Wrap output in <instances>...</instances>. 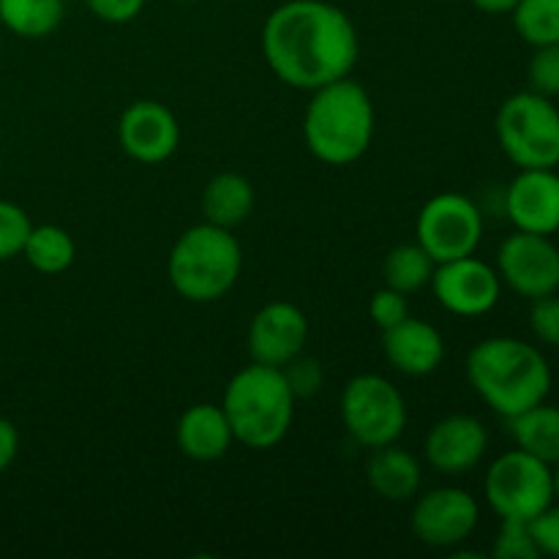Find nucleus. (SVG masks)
I'll list each match as a JSON object with an SVG mask.
<instances>
[{"label":"nucleus","instance_id":"obj_34","mask_svg":"<svg viewBox=\"0 0 559 559\" xmlns=\"http://www.w3.org/2000/svg\"><path fill=\"white\" fill-rule=\"evenodd\" d=\"M16 453H20V431L9 418L0 415V475L16 462Z\"/></svg>","mask_w":559,"mask_h":559},{"label":"nucleus","instance_id":"obj_35","mask_svg":"<svg viewBox=\"0 0 559 559\" xmlns=\"http://www.w3.org/2000/svg\"><path fill=\"white\" fill-rule=\"evenodd\" d=\"M469 3L484 11V14H511L519 0H469Z\"/></svg>","mask_w":559,"mask_h":559},{"label":"nucleus","instance_id":"obj_16","mask_svg":"<svg viewBox=\"0 0 559 559\" xmlns=\"http://www.w3.org/2000/svg\"><path fill=\"white\" fill-rule=\"evenodd\" d=\"M506 216L522 233H559V175L555 169H519L506 189Z\"/></svg>","mask_w":559,"mask_h":559},{"label":"nucleus","instance_id":"obj_25","mask_svg":"<svg viewBox=\"0 0 559 559\" xmlns=\"http://www.w3.org/2000/svg\"><path fill=\"white\" fill-rule=\"evenodd\" d=\"M511 16L516 33L530 47L559 44V0H519Z\"/></svg>","mask_w":559,"mask_h":559},{"label":"nucleus","instance_id":"obj_13","mask_svg":"<svg viewBox=\"0 0 559 559\" xmlns=\"http://www.w3.org/2000/svg\"><path fill=\"white\" fill-rule=\"evenodd\" d=\"M309 342V320L304 309L289 300L265 304L249 322L246 347L254 364L284 369L298 355H304Z\"/></svg>","mask_w":559,"mask_h":559},{"label":"nucleus","instance_id":"obj_17","mask_svg":"<svg viewBox=\"0 0 559 559\" xmlns=\"http://www.w3.org/2000/svg\"><path fill=\"white\" fill-rule=\"evenodd\" d=\"M382 353L404 377H426L445 360V342L431 322L409 314L391 331H382Z\"/></svg>","mask_w":559,"mask_h":559},{"label":"nucleus","instance_id":"obj_20","mask_svg":"<svg viewBox=\"0 0 559 559\" xmlns=\"http://www.w3.org/2000/svg\"><path fill=\"white\" fill-rule=\"evenodd\" d=\"M257 205V191L251 180L240 173H218L207 180L202 191V216L216 227L235 229L251 216Z\"/></svg>","mask_w":559,"mask_h":559},{"label":"nucleus","instance_id":"obj_31","mask_svg":"<svg viewBox=\"0 0 559 559\" xmlns=\"http://www.w3.org/2000/svg\"><path fill=\"white\" fill-rule=\"evenodd\" d=\"M284 374H287L289 388H293V393L298 399L314 396V393L320 391L322 380H325L320 364H317L314 358H304V355H298L293 364L284 366Z\"/></svg>","mask_w":559,"mask_h":559},{"label":"nucleus","instance_id":"obj_6","mask_svg":"<svg viewBox=\"0 0 559 559\" xmlns=\"http://www.w3.org/2000/svg\"><path fill=\"white\" fill-rule=\"evenodd\" d=\"M497 142L519 169L559 167V109L535 91L508 96L497 109Z\"/></svg>","mask_w":559,"mask_h":559},{"label":"nucleus","instance_id":"obj_11","mask_svg":"<svg viewBox=\"0 0 559 559\" xmlns=\"http://www.w3.org/2000/svg\"><path fill=\"white\" fill-rule=\"evenodd\" d=\"M480 522V506L467 489L440 486L415 497L413 533L431 549H453L475 533Z\"/></svg>","mask_w":559,"mask_h":559},{"label":"nucleus","instance_id":"obj_23","mask_svg":"<svg viewBox=\"0 0 559 559\" xmlns=\"http://www.w3.org/2000/svg\"><path fill=\"white\" fill-rule=\"evenodd\" d=\"M63 0H0V22L20 38H47L63 22Z\"/></svg>","mask_w":559,"mask_h":559},{"label":"nucleus","instance_id":"obj_24","mask_svg":"<svg viewBox=\"0 0 559 559\" xmlns=\"http://www.w3.org/2000/svg\"><path fill=\"white\" fill-rule=\"evenodd\" d=\"M437 262L426 254L424 246L415 243H399L396 249L388 251L385 265H382V276H385V287L399 289L404 295H413L424 289L435 276Z\"/></svg>","mask_w":559,"mask_h":559},{"label":"nucleus","instance_id":"obj_26","mask_svg":"<svg viewBox=\"0 0 559 559\" xmlns=\"http://www.w3.org/2000/svg\"><path fill=\"white\" fill-rule=\"evenodd\" d=\"M33 222L16 202L0 200V262L22 257Z\"/></svg>","mask_w":559,"mask_h":559},{"label":"nucleus","instance_id":"obj_4","mask_svg":"<svg viewBox=\"0 0 559 559\" xmlns=\"http://www.w3.org/2000/svg\"><path fill=\"white\" fill-rule=\"evenodd\" d=\"M298 396L289 388L284 369L251 360L224 388L222 409L235 442L251 451H271L289 435Z\"/></svg>","mask_w":559,"mask_h":559},{"label":"nucleus","instance_id":"obj_29","mask_svg":"<svg viewBox=\"0 0 559 559\" xmlns=\"http://www.w3.org/2000/svg\"><path fill=\"white\" fill-rule=\"evenodd\" d=\"M409 295L399 293L393 287H382L371 295L369 300V314L380 331H391L399 322H404L409 317Z\"/></svg>","mask_w":559,"mask_h":559},{"label":"nucleus","instance_id":"obj_10","mask_svg":"<svg viewBox=\"0 0 559 559\" xmlns=\"http://www.w3.org/2000/svg\"><path fill=\"white\" fill-rule=\"evenodd\" d=\"M497 273L502 284L522 298H544L559 289V249L551 235L516 229L497 251Z\"/></svg>","mask_w":559,"mask_h":559},{"label":"nucleus","instance_id":"obj_9","mask_svg":"<svg viewBox=\"0 0 559 559\" xmlns=\"http://www.w3.org/2000/svg\"><path fill=\"white\" fill-rule=\"evenodd\" d=\"M415 240L437 265L475 254L484 240V211L467 194L442 191L420 207Z\"/></svg>","mask_w":559,"mask_h":559},{"label":"nucleus","instance_id":"obj_8","mask_svg":"<svg viewBox=\"0 0 559 559\" xmlns=\"http://www.w3.org/2000/svg\"><path fill=\"white\" fill-rule=\"evenodd\" d=\"M484 495L500 519L533 522L555 502L551 467L522 448L502 453L486 469Z\"/></svg>","mask_w":559,"mask_h":559},{"label":"nucleus","instance_id":"obj_33","mask_svg":"<svg viewBox=\"0 0 559 559\" xmlns=\"http://www.w3.org/2000/svg\"><path fill=\"white\" fill-rule=\"evenodd\" d=\"M85 3L93 11V16H98L102 22L126 25V22L136 20L142 14L147 0H85Z\"/></svg>","mask_w":559,"mask_h":559},{"label":"nucleus","instance_id":"obj_22","mask_svg":"<svg viewBox=\"0 0 559 559\" xmlns=\"http://www.w3.org/2000/svg\"><path fill=\"white\" fill-rule=\"evenodd\" d=\"M22 257L33 271L44 273V276H60L74 265L76 243L58 224H33Z\"/></svg>","mask_w":559,"mask_h":559},{"label":"nucleus","instance_id":"obj_28","mask_svg":"<svg viewBox=\"0 0 559 559\" xmlns=\"http://www.w3.org/2000/svg\"><path fill=\"white\" fill-rule=\"evenodd\" d=\"M530 91L540 93L546 98L559 96V44L549 47H535V55L527 66Z\"/></svg>","mask_w":559,"mask_h":559},{"label":"nucleus","instance_id":"obj_3","mask_svg":"<svg viewBox=\"0 0 559 559\" xmlns=\"http://www.w3.org/2000/svg\"><path fill=\"white\" fill-rule=\"evenodd\" d=\"M374 104L360 82L342 76L311 91L304 115V140L328 167H347L366 156L374 140Z\"/></svg>","mask_w":559,"mask_h":559},{"label":"nucleus","instance_id":"obj_2","mask_svg":"<svg viewBox=\"0 0 559 559\" xmlns=\"http://www.w3.org/2000/svg\"><path fill=\"white\" fill-rule=\"evenodd\" d=\"M464 369L473 391L506 420L546 402L551 393V369L544 353L522 338H484L469 349Z\"/></svg>","mask_w":559,"mask_h":559},{"label":"nucleus","instance_id":"obj_12","mask_svg":"<svg viewBox=\"0 0 559 559\" xmlns=\"http://www.w3.org/2000/svg\"><path fill=\"white\" fill-rule=\"evenodd\" d=\"M437 304L456 317H484L500 304L502 278L497 267L475 254L440 262L431 276Z\"/></svg>","mask_w":559,"mask_h":559},{"label":"nucleus","instance_id":"obj_36","mask_svg":"<svg viewBox=\"0 0 559 559\" xmlns=\"http://www.w3.org/2000/svg\"><path fill=\"white\" fill-rule=\"evenodd\" d=\"M551 486H555V500L559 502V464L551 467Z\"/></svg>","mask_w":559,"mask_h":559},{"label":"nucleus","instance_id":"obj_18","mask_svg":"<svg viewBox=\"0 0 559 559\" xmlns=\"http://www.w3.org/2000/svg\"><path fill=\"white\" fill-rule=\"evenodd\" d=\"M175 440L180 453L191 462H218L229 453L235 437L222 404H194L186 409L175 426Z\"/></svg>","mask_w":559,"mask_h":559},{"label":"nucleus","instance_id":"obj_37","mask_svg":"<svg viewBox=\"0 0 559 559\" xmlns=\"http://www.w3.org/2000/svg\"><path fill=\"white\" fill-rule=\"evenodd\" d=\"M178 3H197V0H178Z\"/></svg>","mask_w":559,"mask_h":559},{"label":"nucleus","instance_id":"obj_1","mask_svg":"<svg viewBox=\"0 0 559 559\" xmlns=\"http://www.w3.org/2000/svg\"><path fill=\"white\" fill-rule=\"evenodd\" d=\"M262 55L273 74L295 91L353 74L360 38L344 9L328 0H287L262 25Z\"/></svg>","mask_w":559,"mask_h":559},{"label":"nucleus","instance_id":"obj_19","mask_svg":"<svg viewBox=\"0 0 559 559\" xmlns=\"http://www.w3.org/2000/svg\"><path fill=\"white\" fill-rule=\"evenodd\" d=\"M366 480L371 491L388 502H409L420 495L424 484V469L420 462L409 451L391 445L374 448L366 462Z\"/></svg>","mask_w":559,"mask_h":559},{"label":"nucleus","instance_id":"obj_15","mask_svg":"<svg viewBox=\"0 0 559 559\" xmlns=\"http://www.w3.org/2000/svg\"><path fill=\"white\" fill-rule=\"evenodd\" d=\"M489 451V431L475 415H445L424 440V456L440 475H464L478 467Z\"/></svg>","mask_w":559,"mask_h":559},{"label":"nucleus","instance_id":"obj_21","mask_svg":"<svg viewBox=\"0 0 559 559\" xmlns=\"http://www.w3.org/2000/svg\"><path fill=\"white\" fill-rule=\"evenodd\" d=\"M508 426H511L516 448L540 459L549 467L559 464V407L555 404H535V407L508 418Z\"/></svg>","mask_w":559,"mask_h":559},{"label":"nucleus","instance_id":"obj_5","mask_svg":"<svg viewBox=\"0 0 559 559\" xmlns=\"http://www.w3.org/2000/svg\"><path fill=\"white\" fill-rule=\"evenodd\" d=\"M243 249L233 229L202 222L189 227L167 260V276L175 293L191 304H213L238 284Z\"/></svg>","mask_w":559,"mask_h":559},{"label":"nucleus","instance_id":"obj_32","mask_svg":"<svg viewBox=\"0 0 559 559\" xmlns=\"http://www.w3.org/2000/svg\"><path fill=\"white\" fill-rule=\"evenodd\" d=\"M533 530L535 546H538L540 557H557L559 559V506L551 502L546 511H540L538 516L530 522Z\"/></svg>","mask_w":559,"mask_h":559},{"label":"nucleus","instance_id":"obj_7","mask_svg":"<svg viewBox=\"0 0 559 559\" xmlns=\"http://www.w3.org/2000/svg\"><path fill=\"white\" fill-rule=\"evenodd\" d=\"M342 424L366 451L399 442L407 429V402L382 374H358L342 391Z\"/></svg>","mask_w":559,"mask_h":559},{"label":"nucleus","instance_id":"obj_14","mask_svg":"<svg viewBox=\"0 0 559 559\" xmlns=\"http://www.w3.org/2000/svg\"><path fill=\"white\" fill-rule=\"evenodd\" d=\"M118 142L140 164H162L180 145V123L173 109L153 98L129 104L118 120Z\"/></svg>","mask_w":559,"mask_h":559},{"label":"nucleus","instance_id":"obj_27","mask_svg":"<svg viewBox=\"0 0 559 559\" xmlns=\"http://www.w3.org/2000/svg\"><path fill=\"white\" fill-rule=\"evenodd\" d=\"M500 533H497L491 555L497 559H538L540 551L535 546L533 530L530 522H519V519H500Z\"/></svg>","mask_w":559,"mask_h":559},{"label":"nucleus","instance_id":"obj_30","mask_svg":"<svg viewBox=\"0 0 559 559\" xmlns=\"http://www.w3.org/2000/svg\"><path fill=\"white\" fill-rule=\"evenodd\" d=\"M530 328H533L538 342H544L546 347L559 349V295L557 293L533 300V306H530Z\"/></svg>","mask_w":559,"mask_h":559}]
</instances>
